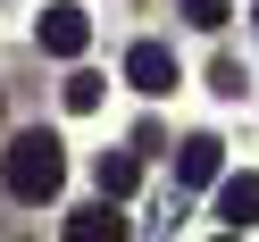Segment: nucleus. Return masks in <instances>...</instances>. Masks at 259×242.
Listing matches in <instances>:
<instances>
[{"instance_id":"obj_1","label":"nucleus","mask_w":259,"mask_h":242,"mask_svg":"<svg viewBox=\"0 0 259 242\" xmlns=\"http://www.w3.org/2000/svg\"><path fill=\"white\" fill-rule=\"evenodd\" d=\"M0 184L17 192V201H59V184H67V142L59 134H17L9 142V159H0Z\"/></svg>"},{"instance_id":"obj_2","label":"nucleus","mask_w":259,"mask_h":242,"mask_svg":"<svg viewBox=\"0 0 259 242\" xmlns=\"http://www.w3.org/2000/svg\"><path fill=\"white\" fill-rule=\"evenodd\" d=\"M34 42L51 59H84V42H92V17L84 9H67V0H59V9H42V25H34Z\"/></svg>"},{"instance_id":"obj_3","label":"nucleus","mask_w":259,"mask_h":242,"mask_svg":"<svg viewBox=\"0 0 259 242\" xmlns=\"http://www.w3.org/2000/svg\"><path fill=\"white\" fill-rule=\"evenodd\" d=\"M125 84L134 92H176V51L167 42H134L125 51Z\"/></svg>"},{"instance_id":"obj_4","label":"nucleus","mask_w":259,"mask_h":242,"mask_svg":"<svg viewBox=\"0 0 259 242\" xmlns=\"http://www.w3.org/2000/svg\"><path fill=\"white\" fill-rule=\"evenodd\" d=\"M218 217L234 225V234H251V225H259V175H251V167L218 184Z\"/></svg>"},{"instance_id":"obj_5","label":"nucleus","mask_w":259,"mask_h":242,"mask_svg":"<svg viewBox=\"0 0 259 242\" xmlns=\"http://www.w3.org/2000/svg\"><path fill=\"white\" fill-rule=\"evenodd\" d=\"M218 167H226V142L218 134H192L184 151H176V184H218Z\"/></svg>"},{"instance_id":"obj_6","label":"nucleus","mask_w":259,"mask_h":242,"mask_svg":"<svg viewBox=\"0 0 259 242\" xmlns=\"http://www.w3.org/2000/svg\"><path fill=\"white\" fill-rule=\"evenodd\" d=\"M67 242H125V217H117L109 201H92V209L67 217Z\"/></svg>"},{"instance_id":"obj_7","label":"nucleus","mask_w":259,"mask_h":242,"mask_svg":"<svg viewBox=\"0 0 259 242\" xmlns=\"http://www.w3.org/2000/svg\"><path fill=\"white\" fill-rule=\"evenodd\" d=\"M134 184H142V159L134 151H101V201H125Z\"/></svg>"},{"instance_id":"obj_8","label":"nucleus","mask_w":259,"mask_h":242,"mask_svg":"<svg viewBox=\"0 0 259 242\" xmlns=\"http://www.w3.org/2000/svg\"><path fill=\"white\" fill-rule=\"evenodd\" d=\"M67 109L92 117V109H101V75H67Z\"/></svg>"},{"instance_id":"obj_9","label":"nucleus","mask_w":259,"mask_h":242,"mask_svg":"<svg viewBox=\"0 0 259 242\" xmlns=\"http://www.w3.org/2000/svg\"><path fill=\"white\" fill-rule=\"evenodd\" d=\"M226 9H234V0H184V17L201 25V34H218V25H226Z\"/></svg>"},{"instance_id":"obj_10","label":"nucleus","mask_w":259,"mask_h":242,"mask_svg":"<svg viewBox=\"0 0 259 242\" xmlns=\"http://www.w3.org/2000/svg\"><path fill=\"white\" fill-rule=\"evenodd\" d=\"M218 242H242V234H234V225H226V234H218Z\"/></svg>"}]
</instances>
